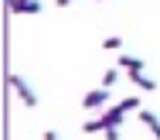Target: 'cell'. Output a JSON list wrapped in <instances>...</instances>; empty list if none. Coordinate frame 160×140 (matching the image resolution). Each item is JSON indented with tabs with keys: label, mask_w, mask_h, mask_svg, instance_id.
Wrapping results in <instances>:
<instances>
[{
	"label": "cell",
	"mask_w": 160,
	"mask_h": 140,
	"mask_svg": "<svg viewBox=\"0 0 160 140\" xmlns=\"http://www.w3.org/2000/svg\"><path fill=\"white\" fill-rule=\"evenodd\" d=\"M123 116H126V106H123V103H116L112 109H106L102 116L89 120V123H82V133H99V130H112V127H119V123H123Z\"/></svg>",
	"instance_id": "cell-1"
},
{
	"label": "cell",
	"mask_w": 160,
	"mask_h": 140,
	"mask_svg": "<svg viewBox=\"0 0 160 140\" xmlns=\"http://www.w3.org/2000/svg\"><path fill=\"white\" fill-rule=\"evenodd\" d=\"M7 82H10V89L17 92V99L28 106V109H34V106H38V96H34V89L28 86V82H24V79H21V75H10Z\"/></svg>",
	"instance_id": "cell-2"
},
{
	"label": "cell",
	"mask_w": 160,
	"mask_h": 140,
	"mask_svg": "<svg viewBox=\"0 0 160 140\" xmlns=\"http://www.w3.org/2000/svg\"><path fill=\"white\" fill-rule=\"evenodd\" d=\"M106 103H109V89L106 86H99V89H92V92L82 96V106L85 109H99V106H106Z\"/></svg>",
	"instance_id": "cell-3"
},
{
	"label": "cell",
	"mask_w": 160,
	"mask_h": 140,
	"mask_svg": "<svg viewBox=\"0 0 160 140\" xmlns=\"http://www.w3.org/2000/svg\"><path fill=\"white\" fill-rule=\"evenodd\" d=\"M143 58H136V55H119V69L126 72L129 79H136V75H143Z\"/></svg>",
	"instance_id": "cell-4"
},
{
	"label": "cell",
	"mask_w": 160,
	"mask_h": 140,
	"mask_svg": "<svg viewBox=\"0 0 160 140\" xmlns=\"http://www.w3.org/2000/svg\"><path fill=\"white\" fill-rule=\"evenodd\" d=\"M10 14H41V0H10Z\"/></svg>",
	"instance_id": "cell-5"
},
{
	"label": "cell",
	"mask_w": 160,
	"mask_h": 140,
	"mask_svg": "<svg viewBox=\"0 0 160 140\" xmlns=\"http://www.w3.org/2000/svg\"><path fill=\"white\" fill-rule=\"evenodd\" d=\"M136 113H140V123L160 140V116H157V113H150V109H136Z\"/></svg>",
	"instance_id": "cell-6"
},
{
	"label": "cell",
	"mask_w": 160,
	"mask_h": 140,
	"mask_svg": "<svg viewBox=\"0 0 160 140\" xmlns=\"http://www.w3.org/2000/svg\"><path fill=\"white\" fill-rule=\"evenodd\" d=\"M136 89H143V92H157V82L153 79H147V75H136V79H129Z\"/></svg>",
	"instance_id": "cell-7"
},
{
	"label": "cell",
	"mask_w": 160,
	"mask_h": 140,
	"mask_svg": "<svg viewBox=\"0 0 160 140\" xmlns=\"http://www.w3.org/2000/svg\"><path fill=\"white\" fill-rule=\"evenodd\" d=\"M119 65H116V69H106V75H102V86H106V89H112V86H116V82H119Z\"/></svg>",
	"instance_id": "cell-8"
},
{
	"label": "cell",
	"mask_w": 160,
	"mask_h": 140,
	"mask_svg": "<svg viewBox=\"0 0 160 140\" xmlns=\"http://www.w3.org/2000/svg\"><path fill=\"white\" fill-rule=\"evenodd\" d=\"M102 48H106V51H119V48H123V38H119V34L106 38V41H102Z\"/></svg>",
	"instance_id": "cell-9"
},
{
	"label": "cell",
	"mask_w": 160,
	"mask_h": 140,
	"mask_svg": "<svg viewBox=\"0 0 160 140\" xmlns=\"http://www.w3.org/2000/svg\"><path fill=\"white\" fill-rule=\"evenodd\" d=\"M41 140H62V137H58L55 130H44V137H41Z\"/></svg>",
	"instance_id": "cell-10"
},
{
	"label": "cell",
	"mask_w": 160,
	"mask_h": 140,
	"mask_svg": "<svg viewBox=\"0 0 160 140\" xmlns=\"http://www.w3.org/2000/svg\"><path fill=\"white\" fill-rule=\"evenodd\" d=\"M68 3H72V0H55V7H68Z\"/></svg>",
	"instance_id": "cell-11"
}]
</instances>
